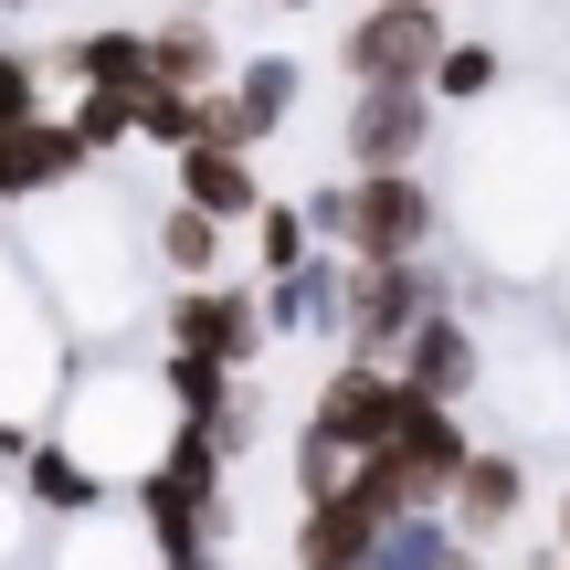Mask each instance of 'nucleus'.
<instances>
[{"label": "nucleus", "mask_w": 570, "mask_h": 570, "mask_svg": "<svg viewBox=\"0 0 570 570\" xmlns=\"http://www.w3.org/2000/svg\"><path fill=\"white\" fill-rule=\"evenodd\" d=\"M285 11H317V0H285Z\"/></svg>", "instance_id": "nucleus-28"}, {"label": "nucleus", "mask_w": 570, "mask_h": 570, "mask_svg": "<svg viewBox=\"0 0 570 570\" xmlns=\"http://www.w3.org/2000/svg\"><path fill=\"white\" fill-rule=\"evenodd\" d=\"M223 96H233V117H244V148H265L275 127L296 117L306 63H296V53H254V63H233V75H223Z\"/></svg>", "instance_id": "nucleus-17"}, {"label": "nucleus", "mask_w": 570, "mask_h": 570, "mask_svg": "<svg viewBox=\"0 0 570 570\" xmlns=\"http://www.w3.org/2000/svg\"><path fill=\"white\" fill-rule=\"evenodd\" d=\"M433 306H465V285H454L444 254H423V265H348V306H338V360H381L412 338V327L433 317Z\"/></svg>", "instance_id": "nucleus-1"}, {"label": "nucleus", "mask_w": 570, "mask_h": 570, "mask_svg": "<svg viewBox=\"0 0 570 570\" xmlns=\"http://www.w3.org/2000/svg\"><path fill=\"white\" fill-rule=\"evenodd\" d=\"M497 85H508V53H497V42H444V63H433V106H487Z\"/></svg>", "instance_id": "nucleus-21"}, {"label": "nucleus", "mask_w": 570, "mask_h": 570, "mask_svg": "<svg viewBox=\"0 0 570 570\" xmlns=\"http://www.w3.org/2000/svg\"><path fill=\"white\" fill-rule=\"evenodd\" d=\"M223 75H233V53H223V32H212L202 0L169 11V21H148V85H223Z\"/></svg>", "instance_id": "nucleus-16"}, {"label": "nucleus", "mask_w": 570, "mask_h": 570, "mask_svg": "<svg viewBox=\"0 0 570 570\" xmlns=\"http://www.w3.org/2000/svg\"><path fill=\"white\" fill-rule=\"evenodd\" d=\"M560 570H570V560H560Z\"/></svg>", "instance_id": "nucleus-29"}, {"label": "nucleus", "mask_w": 570, "mask_h": 570, "mask_svg": "<svg viewBox=\"0 0 570 570\" xmlns=\"http://www.w3.org/2000/svg\"><path fill=\"white\" fill-rule=\"evenodd\" d=\"M42 117V53H21V42H0V138L11 127Z\"/></svg>", "instance_id": "nucleus-23"}, {"label": "nucleus", "mask_w": 570, "mask_h": 570, "mask_svg": "<svg viewBox=\"0 0 570 570\" xmlns=\"http://www.w3.org/2000/svg\"><path fill=\"white\" fill-rule=\"evenodd\" d=\"M550 539H560V560H570V487H560V508H550Z\"/></svg>", "instance_id": "nucleus-27"}, {"label": "nucleus", "mask_w": 570, "mask_h": 570, "mask_svg": "<svg viewBox=\"0 0 570 570\" xmlns=\"http://www.w3.org/2000/svg\"><path fill=\"white\" fill-rule=\"evenodd\" d=\"M42 75H63L85 96V85H117V96H138L148 85V32L138 21H96V32H63L53 53H42Z\"/></svg>", "instance_id": "nucleus-15"}, {"label": "nucleus", "mask_w": 570, "mask_h": 570, "mask_svg": "<svg viewBox=\"0 0 570 570\" xmlns=\"http://www.w3.org/2000/svg\"><path fill=\"white\" fill-rule=\"evenodd\" d=\"M433 85H348V117H338V159L360 169H423L433 159Z\"/></svg>", "instance_id": "nucleus-7"}, {"label": "nucleus", "mask_w": 570, "mask_h": 570, "mask_svg": "<svg viewBox=\"0 0 570 570\" xmlns=\"http://www.w3.org/2000/svg\"><path fill=\"white\" fill-rule=\"evenodd\" d=\"M285 465H296V508H306V497H327V487H338V475H348V454L327 444L317 423H296V444H285Z\"/></svg>", "instance_id": "nucleus-24"}, {"label": "nucleus", "mask_w": 570, "mask_h": 570, "mask_svg": "<svg viewBox=\"0 0 570 570\" xmlns=\"http://www.w3.org/2000/svg\"><path fill=\"white\" fill-rule=\"evenodd\" d=\"M169 202H190L223 233H244L275 190H265V169H254V148H180V159H169Z\"/></svg>", "instance_id": "nucleus-13"}, {"label": "nucleus", "mask_w": 570, "mask_h": 570, "mask_svg": "<svg viewBox=\"0 0 570 570\" xmlns=\"http://www.w3.org/2000/svg\"><path fill=\"white\" fill-rule=\"evenodd\" d=\"M75 180H96L75 117H32V127L0 138V212H11V202H53V190H75Z\"/></svg>", "instance_id": "nucleus-12"}, {"label": "nucleus", "mask_w": 570, "mask_h": 570, "mask_svg": "<svg viewBox=\"0 0 570 570\" xmlns=\"http://www.w3.org/2000/svg\"><path fill=\"white\" fill-rule=\"evenodd\" d=\"M402 402H412V391L391 381L381 360H327V381H317V402H306L296 423H317L327 444H338L348 465H360V454H381V444H391V423H402Z\"/></svg>", "instance_id": "nucleus-9"}, {"label": "nucleus", "mask_w": 570, "mask_h": 570, "mask_svg": "<svg viewBox=\"0 0 570 570\" xmlns=\"http://www.w3.org/2000/svg\"><path fill=\"white\" fill-rule=\"evenodd\" d=\"M348 265H423L444 254V190L423 169H348V233H338Z\"/></svg>", "instance_id": "nucleus-2"}, {"label": "nucleus", "mask_w": 570, "mask_h": 570, "mask_svg": "<svg viewBox=\"0 0 570 570\" xmlns=\"http://www.w3.org/2000/svg\"><path fill=\"white\" fill-rule=\"evenodd\" d=\"M75 138H85V159H117V148H138V96H117V85H85L75 96Z\"/></svg>", "instance_id": "nucleus-20"}, {"label": "nucleus", "mask_w": 570, "mask_h": 570, "mask_svg": "<svg viewBox=\"0 0 570 570\" xmlns=\"http://www.w3.org/2000/svg\"><path fill=\"white\" fill-rule=\"evenodd\" d=\"M244 233H254V285H265V275H296L306 254H317V233H306V212H296V202H265Z\"/></svg>", "instance_id": "nucleus-22"}, {"label": "nucleus", "mask_w": 570, "mask_h": 570, "mask_svg": "<svg viewBox=\"0 0 570 570\" xmlns=\"http://www.w3.org/2000/svg\"><path fill=\"white\" fill-rule=\"evenodd\" d=\"M159 348H180V360H212V370H254L265 360V296H254V275H212V285H169L159 296Z\"/></svg>", "instance_id": "nucleus-4"}, {"label": "nucleus", "mask_w": 570, "mask_h": 570, "mask_svg": "<svg viewBox=\"0 0 570 570\" xmlns=\"http://www.w3.org/2000/svg\"><path fill=\"white\" fill-rule=\"evenodd\" d=\"M465 454H475V423H465V412H444V402H402V423H391V444L370 454V465L402 487V508H444L454 475H465Z\"/></svg>", "instance_id": "nucleus-8"}, {"label": "nucleus", "mask_w": 570, "mask_h": 570, "mask_svg": "<svg viewBox=\"0 0 570 570\" xmlns=\"http://www.w3.org/2000/svg\"><path fill=\"white\" fill-rule=\"evenodd\" d=\"M223 254H233V233L212 223V212L159 202V223H148V265H159L169 285H212V275H223Z\"/></svg>", "instance_id": "nucleus-18"}, {"label": "nucleus", "mask_w": 570, "mask_h": 570, "mask_svg": "<svg viewBox=\"0 0 570 570\" xmlns=\"http://www.w3.org/2000/svg\"><path fill=\"white\" fill-rule=\"evenodd\" d=\"M360 570H487V550H465L444 508H412V518L381 529V550H370Z\"/></svg>", "instance_id": "nucleus-19"}, {"label": "nucleus", "mask_w": 570, "mask_h": 570, "mask_svg": "<svg viewBox=\"0 0 570 570\" xmlns=\"http://www.w3.org/2000/svg\"><path fill=\"white\" fill-rule=\"evenodd\" d=\"M391 518H412V508H402V487H391V475L360 454V465H348L327 497H306V508H296V529H285V560H296V570H360L370 550H381Z\"/></svg>", "instance_id": "nucleus-3"}, {"label": "nucleus", "mask_w": 570, "mask_h": 570, "mask_svg": "<svg viewBox=\"0 0 570 570\" xmlns=\"http://www.w3.org/2000/svg\"><path fill=\"white\" fill-rule=\"evenodd\" d=\"M159 570H223V550H180V560H159Z\"/></svg>", "instance_id": "nucleus-26"}, {"label": "nucleus", "mask_w": 570, "mask_h": 570, "mask_svg": "<svg viewBox=\"0 0 570 570\" xmlns=\"http://www.w3.org/2000/svg\"><path fill=\"white\" fill-rule=\"evenodd\" d=\"M529 497H539L529 454H518V444H487V433H475V454H465V475H454L444 518H454V539H465V550H497L508 529H529Z\"/></svg>", "instance_id": "nucleus-10"}, {"label": "nucleus", "mask_w": 570, "mask_h": 570, "mask_svg": "<svg viewBox=\"0 0 570 570\" xmlns=\"http://www.w3.org/2000/svg\"><path fill=\"white\" fill-rule=\"evenodd\" d=\"M391 381H402L412 402L475 412V402H487V381H497V360H487V327H475L465 306H433V317L412 327L402 348H391Z\"/></svg>", "instance_id": "nucleus-6"}, {"label": "nucleus", "mask_w": 570, "mask_h": 570, "mask_svg": "<svg viewBox=\"0 0 570 570\" xmlns=\"http://www.w3.org/2000/svg\"><path fill=\"white\" fill-rule=\"evenodd\" d=\"M21 508L32 518H53V529H75V518H106V508H127L117 487H106L96 465H85L63 433H32V454H21Z\"/></svg>", "instance_id": "nucleus-14"}, {"label": "nucleus", "mask_w": 570, "mask_h": 570, "mask_svg": "<svg viewBox=\"0 0 570 570\" xmlns=\"http://www.w3.org/2000/svg\"><path fill=\"white\" fill-rule=\"evenodd\" d=\"M254 296H265V338H275V348L338 338V306H348V254H327V244H317L296 275H265Z\"/></svg>", "instance_id": "nucleus-11"}, {"label": "nucleus", "mask_w": 570, "mask_h": 570, "mask_svg": "<svg viewBox=\"0 0 570 570\" xmlns=\"http://www.w3.org/2000/svg\"><path fill=\"white\" fill-rule=\"evenodd\" d=\"M296 212H306V233H317V244L338 254V233H348V169H338V180H317V190H306Z\"/></svg>", "instance_id": "nucleus-25"}, {"label": "nucleus", "mask_w": 570, "mask_h": 570, "mask_svg": "<svg viewBox=\"0 0 570 570\" xmlns=\"http://www.w3.org/2000/svg\"><path fill=\"white\" fill-rule=\"evenodd\" d=\"M444 0H360V21L338 32V75L348 85H433L444 63Z\"/></svg>", "instance_id": "nucleus-5"}]
</instances>
